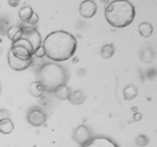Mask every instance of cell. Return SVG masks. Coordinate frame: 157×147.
<instances>
[{
  "instance_id": "obj_23",
  "label": "cell",
  "mask_w": 157,
  "mask_h": 147,
  "mask_svg": "<svg viewBox=\"0 0 157 147\" xmlns=\"http://www.w3.org/2000/svg\"><path fill=\"white\" fill-rule=\"evenodd\" d=\"M133 119L136 121H140L141 119H142V114L140 113H136L133 115Z\"/></svg>"
},
{
  "instance_id": "obj_20",
  "label": "cell",
  "mask_w": 157,
  "mask_h": 147,
  "mask_svg": "<svg viewBox=\"0 0 157 147\" xmlns=\"http://www.w3.org/2000/svg\"><path fill=\"white\" fill-rule=\"evenodd\" d=\"M34 55H35L37 58H43L44 56H45V51H44V48H43L42 46L39 47L36 51H35Z\"/></svg>"
},
{
  "instance_id": "obj_5",
  "label": "cell",
  "mask_w": 157,
  "mask_h": 147,
  "mask_svg": "<svg viewBox=\"0 0 157 147\" xmlns=\"http://www.w3.org/2000/svg\"><path fill=\"white\" fill-rule=\"evenodd\" d=\"M90 132L87 126L84 125L79 126L75 130L73 134V139L77 144L83 145H86L90 141Z\"/></svg>"
},
{
  "instance_id": "obj_1",
  "label": "cell",
  "mask_w": 157,
  "mask_h": 147,
  "mask_svg": "<svg viewBox=\"0 0 157 147\" xmlns=\"http://www.w3.org/2000/svg\"><path fill=\"white\" fill-rule=\"evenodd\" d=\"M45 55L55 61L70 59L77 49V40L65 31H57L49 34L43 42Z\"/></svg>"
},
{
  "instance_id": "obj_18",
  "label": "cell",
  "mask_w": 157,
  "mask_h": 147,
  "mask_svg": "<svg viewBox=\"0 0 157 147\" xmlns=\"http://www.w3.org/2000/svg\"><path fill=\"white\" fill-rule=\"evenodd\" d=\"M149 142L148 138L146 136H144V135H140V136H138L136 139V144L138 146H145L146 145H147Z\"/></svg>"
},
{
  "instance_id": "obj_16",
  "label": "cell",
  "mask_w": 157,
  "mask_h": 147,
  "mask_svg": "<svg viewBox=\"0 0 157 147\" xmlns=\"http://www.w3.org/2000/svg\"><path fill=\"white\" fill-rule=\"evenodd\" d=\"M33 12H34L32 8L29 7V6H25V7H23L22 9H20L19 12H18V16L21 21L27 22L28 20L30 18V17L33 14Z\"/></svg>"
},
{
  "instance_id": "obj_3",
  "label": "cell",
  "mask_w": 157,
  "mask_h": 147,
  "mask_svg": "<svg viewBox=\"0 0 157 147\" xmlns=\"http://www.w3.org/2000/svg\"><path fill=\"white\" fill-rule=\"evenodd\" d=\"M39 79L45 89V92L53 93L55 89L65 84L67 74L61 65L55 63H48L40 69Z\"/></svg>"
},
{
  "instance_id": "obj_17",
  "label": "cell",
  "mask_w": 157,
  "mask_h": 147,
  "mask_svg": "<svg viewBox=\"0 0 157 147\" xmlns=\"http://www.w3.org/2000/svg\"><path fill=\"white\" fill-rule=\"evenodd\" d=\"M124 95L126 100H130L136 97L137 95V90L133 86H128L124 89Z\"/></svg>"
},
{
  "instance_id": "obj_24",
  "label": "cell",
  "mask_w": 157,
  "mask_h": 147,
  "mask_svg": "<svg viewBox=\"0 0 157 147\" xmlns=\"http://www.w3.org/2000/svg\"><path fill=\"white\" fill-rule=\"evenodd\" d=\"M0 93H1V87H0Z\"/></svg>"
},
{
  "instance_id": "obj_7",
  "label": "cell",
  "mask_w": 157,
  "mask_h": 147,
  "mask_svg": "<svg viewBox=\"0 0 157 147\" xmlns=\"http://www.w3.org/2000/svg\"><path fill=\"white\" fill-rule=\"evenodd\" d=\"M98 10L97 4L91 0H87L81 2L79 12L82 17L85 18H90L95 15Z\"/></svg>"
},
{
  "instance_id": "obj_10",
  "label": "cell",
  "mask_w": 157,
  "mask_h": 147,
  "mask_svg": "<svg viewBox=\"0 0 157 147\" xmlns=\"http://www.w3.org/2000/svg\"><path fill=\"white\" fill-rule=\"evenodd\" d=\"M54 96L60 100H68L70 97L71 93V90L69 88L66 84H63V85L60 86L58 88L55 89L53 91Z\"/></svg>"
},
{
  "instance_id": "obj_4",
  "label": "cell",
  "mask_w": 157,
  "mask_h": 147,
  "mask_svg": "<svg viewBox=\"0 0 157 147\" xmlns=\"http://www.w3.org/2000/svg\"><path fill=\"white\" fill-rule=\"evenodd\" d=\"M32 61H33V58H31L28 61H21L17 58L9 50V55H8V63H9V67L12 70H16V71H22V70H26L30 67Z\"/></svg>"
},
{
  "instance_id": "obj_19",
  "label": "cell",
  "mask_w": 157,
  "mask_h": 147,
  "mask_svg": "<svg viewBox=\"0 0 157 147\" xmlns=\"http://www.w3.org/2000/svg\"><path fill=\"white\" fill-rule=\"evenodd\" d=\"M38 20H39V17H38V14L35 13V12H33V14H32V16L30 17V18L28 20L27 23H29V24H32V25H33V24H35L38 22Z\"/></svg>"
},
{
  "instance_id": "obj_14",
  "label": "cell",
  "mask_w": 157,
  "mask_h": 147,
  "mask_svg": "<svg viewBox=\"0 0 157 147\" xmlns=\"http://www.w3.org/2000/svg\"><path fill=\"white\" fill-rule=\"evenodd\" d=\"M153 26L150 23L143 22L139 25V32L144 38H148L153 33Z\"/></svg>"
},
{
  "instance_id": "obj_2",
  "label": "cell",
  "mask_w": 157,
  "mask_h": 147,
  "mask_svg": "<svg viewBox=\"0 0 157 147\" xmlns=\"http://www.w3.org/2000/svg\"><path fill=\"white\" fill-rule=\"evenodd\" d=\"M104 14L106 20L110 25L116 28H125L134 20L135 9L129 1L117 0L106 6Z\"/></svg>"
},
{
  "instance_id": "obj_21",
  "label": "cell",
  "mask_w": 157,
  "mask_h": 147,
  "mask_svg": "<svg viewBox=\"0 0 157 147\" xmlns=\"http://www.w3.org/2000/svg\"><path fill=\"white\" fill-rule=\"evenodd\" d=\"M9 114L6 110H0V121L4 119H7Z\"/></svg>"
},
{
  "instance_id": "obj_11",
  "label": "cell",
  "mask_w": 157,
  "mask_h": 147,
  "mask_svg": "<svg viewBox=\"0 0 157 147\" xmlns=\"http://www.w3.org/2000/svg\"><path fill=\"white\" fill-rule=\"evenodd\" d=\"M86 98L87 96H86L84 92L81 91V90H76V91L71 92L68 100L73 105L78 106L84 104L86 100Z\"/></svg>"
},
{
  "instance_id": "obj_15",
  "label": "cell",
  "mask_w": 157,
  "mask_h": 147,
  "mask_svg": "<svg viewBox=\"0 0 157 147\" xmlns=\"http://www.w3.org/2000/svg\"><path fill=\"white\" fill-rule=\"evenodd\" d=\"M21 28L18 27V26H14V27L10 28L7 32L8 38L13 42V41H17L21 36Z\"/></svg>"
},
{
  "instance_id": "obj_6",
  "label": "cell",
  "mask_w": 157,
  "mask_h": 147,
  "mask_svg": "<svg viewBox=\"0 0 157 147\" xmlns=\"http://www.w3.org/2000/svg\"><path fill=\"white\" fill-rule=\"evenodd\" d=\"M27 119L31 125L35 127H39L45 123L47 116L42 110L35 108L29 112Z\"/></svg>"
},
{
  "instance_id": "obj_9",
  "label": "cell",
  "mask_w": 157,
  "mask_h": 147,
  "mask_svg": "<svg viewBox=\"0 0 157 147\" xmlns=\"http://www.w3.org/2000/svg\"><path fill=\"white\" fill-rule=\"evenodd\" d=\"M28 90L29 93L35 97H41L45 93V89L39 81L32 83L29 85Z\"/></svg>"
},
{
  "instance_id": "obj_8",
  "label": "cell",
  "mask_w": 157,
  "mask_h": 147,
  "mask_svg": "<svg viewBox=\"0 0 157 147\" xmlns=\"http://www.w3.org/2000/svg\"><path fill=\"white\" fill-rule=\"evenodd\" d=\"M81 147H118V145L108 138L98 137Z\"/></svg>"
},
{
  "instance_id": "obj_22",
  "label": "cell",
  "mask_w": 157,
  "mask_h": 147,
  "mask_svg": "<svg viewBox=\"0 0 157 147\" xmlns=\"http://www.w3.org/2000/svg\"><path fill=\"white\" fill-rule=\"evenodd\" d=\"M19 2L18 1H13V0H10V1H9V4L10 5V6H12V7H16V6H18V5H19Z\"/></svg>"
},
{
  "instance_id": "obj_13",
  "label": "cell",
  "mask_w": 157,
  "mask_h": 147,
  "mask_svg": "<svg viewBox=\"0 0 157 147\" xmlns=\"http://www.w3.org/2000/svg\"><path fill=\"white\" fill-rule=\"evenodd\" d=\"M115 52V47L113 44H105L102 47L101 51V57H103L105 59H108L113 57Z\"/></svg>"
},
{
  "instance_id": "obj_12",
  "label": "cell",
  "mask_w": 157,
  "mask_h": 147,
  "mask_svg": "<svg viewBox=\"0 0 157 147\" xmlns=\"http://www.w3.org/2000/svg\"><path fill=\"white\" fill-rule=\"evenodd\" d=\"M14 130L13 123L10 119H4L0 121V132L2 134H9Z\"/></svg>"
}]
</instances>
